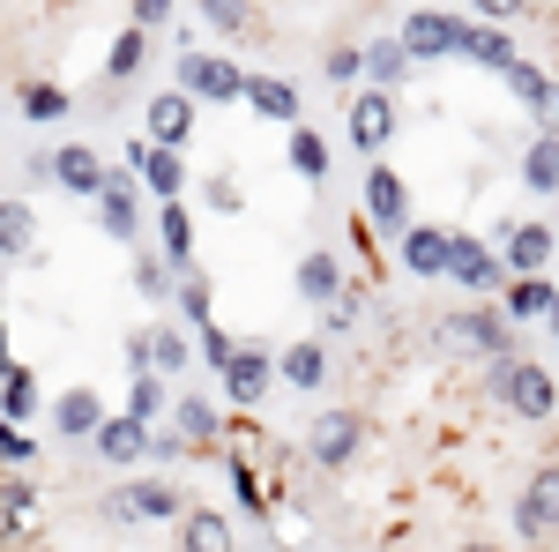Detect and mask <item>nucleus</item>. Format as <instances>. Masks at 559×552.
Listing matches in <instances>:
<instances>
[{
	"label": "nucleus",
	"mask_w": 559,
	"mask_h": 552,
	"mask_svg": "<svg viewBox=\"0 0 559 552\" xmlns=\"http://www.w3.org/2000/svg\"><path fill=\"white\" fill-rule=\"evenodd\" d=\"M0 463H8V478H31V470H38V441H31V425H0Z\"/></svg>",
	"instance_id": "obj_43"
},
{
	"label": "nucleus",
	"mask_w": 559,
	"mask_h": 552,
	"mask_svg": "<svg viewBox=\"0 0 559 552\" xmlns=\"http://www.w3.org/2000/svg\"><path fill=\"white\" fill-rule=\"evenodd\" d=\"M194 359H202V351L187 343V329H173V321H157V329H150V366H157L165 381H179Z\"/></svg>",
	"instance_id": "obj_36"
},
{
	"label": "nucleus",
	"mask_w": 559,
	"mask_h": 552,
	"mask_svg": "<svg viewBox=\"0 0 559 552\" xmlns=\"http://www.w3.org/2000/svg\"><path fill=\"white\" fill-rule=\"evenodd\" d=\"M202 23H210L216 38H239V31H254V8H239V0H210Z\"/></svg>",
	"instance_id": "obj_46"
},
{
	"label": "nucleus",
	"mask_w": 559,
	"mask_h": 552,
	"mask_svg": "<svg viewBox=\"0 0 559 552\" xmlns=\"http://www.w3.org/2000/svg\"><path fill=\"white\" fill-rule=\"evenodd\" d=\"M432 337L448 343V351H463V359H485V366H508V359H522L508 306H455V314H440V329H432Z\"/></svg>",
	"instance_id": "obj_1"
},
{
	"label": "nucleus",
	"mask_w": 559,
	"mask_h": 552,
	"mask_svg": "<svg viewBox=\"0 0 559 552\" xmlns=\"http://www.w3.org/2000/svg\"><path fill=\"white\" fill-rule=\"evenodd\" d=\"M128 374H134V381L157 374V366H150V329H134V337H128Z\"/></svg>",
	"instance_id": "obj_49"
},
{
	"label": "nucleus",
	"mask_w": 559,
	"mask_h": 552,
	"mask_svg": "<svg viewBox=\"0 0 559 552\" xmlns=\"http://www.w3.org/2000/svg\"><path fill=\"white\" fill-rule=\"evenodd\" d=\"M202 195H210L216 216H239V210H247V195H239V179H231V172H210V187H202Z\"/></svg>",
	"instance_id": "obj_47"
},
{
	"label": "nucleus",
	"mask_w": 559,
	"mask_h": 552,
	"mask_svg": "<svg viewBox=\"0 0 559 552\" xmlns=\"http://www.w3.org/2000/svg\"><path fill=\"white\" fill-rule=\"evenodd\" d=\"M358 448H366V419L358 411H313V425H306V463L313 470H350L358 463Z\"/></svg>",
	"instance_id": "obj_10"
},
{
	"label": "nucleus",
	"mask_w": 559,
	"mask_h": 552,
	"mask_svg": "<svg viewBox=\"0 0 559 552\" xmlns=\"http://www.w3.org/2000/svg\"><path fill=\"white\" fill-rule=\"evenodd\" d=\"M97 232L112 239V247H142V179L128 165L105 179V195H97Z\"/></svg>",
	"instance_id": "obj_14"
},
{
	"label": "nucleus",
	"mask_w": 559,
	"mask_h": 552,
	"mask_svg": "<svg viewBox=\"0 0 559 552\" xmlns=\"http://www.w3.org/2000/svg\"><path fill=\"white\" fill-rule=\"evenodd\" d=\"M500 306H508V321H552L559 314V284L552 277H515Z\"/></svg>",
	"instance_id": "obj_30"
},
{
	"label": "nucleus",
	"mask_w": 559,
	"mask_h": 552,
	"mask_svg": "<svg viewBox=\"0 0 559 552\" xmlns=\"http://www.w3.org/2000/svg\"><path fill=\"white\" fill-rule=\"evenodd\" d=\"M358 216H366L373 232H388V239H403V232L418 224V210H411V187H403V172L366 165V187H358Z\"/></svg>",
	"instance_id": "obj_12"
},
{
	"label": "nucleus",
	"mask_w": 559,
	"mask_h": 552,
	"mask_svg": "<svg viewBox=\"0 0 559 552\" xmlns=\"http://www.w3.org/2000/svg\"><path fill=\"white\" fill-rule=\"evenodd\" d=\"M179 552H239L231 545V515L224 508H194L179 522Z\"/></svg>",
	"instance_id": "obj_32"
},
{
	"label": "nucleus",
	"mask_w": 559,
	"mask_h": 552,
	"mask_svg": "<svg viewBox=\"0 0 559 552\" xmlns=\"http://www.w3.org/2000/svg\"><path fill=\"white\" fill-rule=\"evenodd\" d=\"M247 68L231 52H210V45H179L173 52V90H187L194 105H247Z\"/></svg>",
	"instance_id": "obj_2"
},
{
	"label": "nucleus",
	"mask_w": 559,
	"mask_h": 552,
	"mask_svg": "<svg viewBox=\"0 0 559 552\" xmlns=\"http://www.w3.org/2000/svg\"><path fill=\"white\" fill-rule=\"evenodd\" d=\"M90 448H97V463H105V470H142V463H150V425L128 419V411H112L105 433H97Z\"/></svg>",
	"instance_id": "obj_19"
},
{
	"label": "nucleus",
	"mask_w": 559,
	"mask_h": 552,
	"mask_svg": "<svg viewBox=\"0 0 559 552\" xmlns=\"http://www.w3.org/2000/svg\"><path fill=\"white\" fill-rule=\"evenodd\" d=\"M463 60H477V68H485V75H500V83H508V75L522 68L515 38H508V31H485L477 15H471V45H463Z\"/></svg>",
	"instance_id": "obj_29"
},
{
	"label": "nucleus",
	"mask_w": 559,
	"mask_h": 552,
	"mask_svg": "<svg viewBox=\"0 0 559 552\" xmlns=\"http://www.w3.org/2000/svg\"><path fill=\"white\" fill-rule=\"evenodd\" d=\"M411 52H403V38L395 31H381V38H366V90H388V97H403V83H411Z\"/></svg>",
	"instance_id": "obj_23"
},
{
	"label": "nucleus",
	"mask_w": 559,
	"mask_h": 552,
	"mask_svg": "<svg viewBox=\"0 0 559 552\" xmlns=\"http://www.w3.org/2000/svg\"><path fill=\"white\" fill-rule=\"evenodd\" d=\"M448 284L455 292H477V306H492V292L508 298V261H500V247L492 239H477V232H455V255H448Z\"/></svg>",
	"instance_id": "obj_6"
},
{
	"label": "nucleus",
	"mask_w": 559,
	"mask_h": 552,
	"mask_svg": "<svg viewBox=\"0 0 559 552\" xmlns=\"http://www.w3.org/2000/svg\"><path fill=\"white\" fill-rule=\"evenodd\" d=\"M358 314H366V284H350V292L336 298L329 314H321V343H329V337H344V329H358Z\"/></svg>",
	"instance_id": "obj_45"
},
{
	"label": "nucleus",
	"mask_w": 559,
	"mask_h": 552,
	"mask_svg": "<svg viewBox=\"0 0 559 552\" xmlns=\"http://www.w3.org/2000/svg\"><path fill=\"white\" fill-rule=\"evenodd\" d=\"M187 15H179L173 0H128V31H142V38H157V31H179Z\"/></svg>",
	"instance_id": "obj_44"
},
{
	"label": "nucleus",
	"mask_w": 559,
	"mask_h": 552,
	"mask_svg": "<svg viewBox=\"0 0 559 552\" xmlns=\"http://www.w3.org/2000/svg\"><path fill=\"white\" fill-rule=\"evenodd\" d=\"M45 419H52V433H60V441H97V433H105V419H112V411H105V403H97V388H60V396H52V411H45Z\"/></svg>",
	"instance_id": "obj_18"
},
{
	"label": "nucleus",
	"mask_w": 559,
	"mask_h": 552,
	"mask_svg": "<svg viewBox=\"0 0 559 552\" xmlns=\"http://www.w3.org/2000/svg\"><path fill=\"white\" fill-rule=\"evenodd\" d=\"M120 165L142 179V195H150L157 210H165V202H187V157H179V150H157L150 134H128Z\"/></svg>",
	"instance_id": "obj_9"
},
{
	"label": "nucleus",
	"mask_w": 559,
	"mask_h": 552,
	"mask_svg": "<svg viewBox=\"0 0 559 552\" xmlns=\"http://www.w3.org/2000/svg\"><path fill=\"white\" fill-rule=\"evenodd\" d=\"M239 343H247V337H231V329L216 321V329H202V337H194V351H202V366H210L216 381H224V374L239 366Z\"/></svg>",
	"instance_id": "obj_42"
},
{
	"label": "nucleus",
	"mask_w": 559,
	"mask_h": 552,
	"mask_svg": "<svg viewBox=\"0 0 559 552\" xmlns=\"http://www.w3.org/2000/svg\"><path fill=\"white\" fill-rule=\"evenodd\" d=\"M15 113L31 128H52V120L75 113V97H68V83H52V75H31V83H15Z\"/></svg>",
	"instance_id": "obj_26"
},
{
	"label": "nucleus",
	"mask_w": 559,
	"mask_h": 552,
	"mask_svg": "<svg viewBox=\"0 0 559 552\" xmlns=\"http://www.w3.org/2000/svg\"><path fill=\"white\" fill-rule=\"evenodd\" d=\"M321 75H329V90H366V45H350V38H336L329 52H321Z\"/></svg>",
	"instance_id": "obj_39"
},
{
	"label": "nucleus",
	"mask_w": 559,
	"mask_h": 552,
	"mask_svg": "<svg viewBox=\"0 0 559 552\" xmlns=\"http://www.w3.org/2000/svg\"><path fill=\"white\" fill-rule=\"evenodd\" d=\"M173 425L187 433V448H224V425H231V411H224V403H210V396H179Z\"/></svg>",
	"instance_id": "obj_27"
},
{
	"label": "nucleus",
	"mask_w": 559,
	"mask_h": 552,
	"mask_svg": "<svg viewBox=\"0 0 559 552\" xmlns=\"http://www.w3.org/2000/svg\"><path fill=\"white\" fill-rule=\"evenodd\" d=\"M500 261H508V277H552L559 232L545 216H515V224H500Z\"/></svg>",
	"instance_id": "obj_13"
},
{
	"label": "nucleus",
	"mask_w": 559,
	"mask_h": 552,
	"mask_svg": "<svg viewBox=\"0 0 559 552\" xmlns=\"http://www.w3.org/2000/svg\"><path fill=\"white\" fill-rule=\"evenodd\" d=\"M395 38L403 52L432 68V60H463V45H471V8H411L403 23H395Z\"/></svg>",
	"instance_id": "obj_4"
},
{
	"label": "nucleus",
	"mask_w": 559,
	"mask_h": 552,
	"mask_svg": "<svg viewBox=\"0 0 559 552\" xmlns=\"http://www.w3.org/2000/svg\"><path fill=\"white\" fill-rule=\"evenodd\" d=\"M515 538H522V545L559 538V456L522 478V493H515Z\"/></svg>",
	"instance_id": "obj_11"
},
{
	"label": "nucleus",
	"mask_w": 559,
	"mask_h": 552,
	"mask_svg": "<svg viewBox=\"0 0 559 552\" xmlns=\"http://www.w3.org/2000/svg\"><path fill=\"white\" fill-rule=\"evenodd\" d=\"M97 515L120 522V530H134V522H187L194 501H187V485H173V478H128V485H112L97 501Z\"/></svg>",
	"instance_id": "obj_3"
},
{
	"label": "nucleus",
	"mask_w": 559,
	"mask_h": 552,
	"mask_svg": "<svg viewBox=\"0 0 559 552\" xmlns=\"http://www.w3.org/2000/svg\"><path fill=\"white\" fill-rule=\"evenodd\" d=\"M38 411H52V403H45L31 359H8V366H0V425H31Z\"/></svg>",
	"instance_id": "obj_21"
},
{
	"label": "nucleus",
	"mask_w": 559,
	"mask_h": 552,
	"mask_svg": "<svg viewBox=\"0 0 559 552\" xmlns=\"http://www.w3.org/2000/svg\"><path fill=\"white\" fill-rule=\"evenodd\" d=\"M269 381H284V374H276V351H269L261 337H247V343H239V366L216 381V396H224L231 419H254L261 403H269Z\"/></svg>",
	"instance_id": "obj_7"
},
{
	"label": "nucleus",
	"mask_w": 559,
	"mask_h": 552,
	"mask_svg": "<svg viewBox=\"0 0 559 552\" xmlns=\"http://www.w3.org/2000/svg\"><path fill=\"white\" fill-rule=\"evenodd\" d=\"M179 456H194L187 433H179V425H157V433H150V463H179Z\"/></svg>",
	"instance_id": "obj_48"
},
{
	"label": "nucleus",
	"mask_w": 559,
	"mask_h": 552,
	"mask_svg": "<svg viewBox=\"0 0 559 552\" xmlns=\"http://www.w3.org/2000/svg\"><path fill=\"white\" fill-rule=\"evenodd\" d=\"M224 478H231V501H239V515L269 522V485H261V470H254V463H224Z\"/></svg>",
	"instance_id": "obj_41"
},
{
	"label": "nucleus",
	"mask_w": 559,
	"mask_h": 552,
	"mask_svg": "<svg viewBox=\"0 0 559 552\" xmlns=\"http://www.w3.org/2000/svg\"><path fill=\"white\" fill-rule=\"evenodd\" d=\"M179 284H187V277H179L157 247H134V292L142 298H179Z\"/></svg>",
	"instance_id": "obj_38"
},
{
	"label": "nucleus",
	"mask_w": 559,
	"mask_h": 552,
	"mask_svg": "<svg viewBox=\"0 0 559 552\" xmlns=\"http://www.w3.org/2000/svg\"><path fill=\"white\" fill-rule=\"evenodd\" d=\"M142 68H150V38H142V31H120V38H112V52H105V83L128 90Z\"/></svg>",
	"instance_id": "obj_40"
},
{
	"label": "nucleus",
	"mask_w": 559,
	"mask_h": 552,
	"mask_svg": "<svg viewBox=\"0 0 559 552\" xmlns=\"http://www.w3.org/2000/svg\"><path fill=\"white\" fill-rule=\"evenodd\" d=\"M261 552H276V538H269V545H261Z\"/></svg>",
	"instance_id": "obj_51"
},
{
	"label": "nucleus",
	"mask_w": 559,
	"mask_h": 552,
	"mask_svg": "<svg viewBox=\"0 0 559 552\" xmlns=\"http://www.w3.org/2000/svg\"><path fill=\"white\" fill-rule=\"evenodd\" d=\"M455 552H508V545H492V538H471V545H455Z\"/></svg>",
	"instance_id": "obj_50"
},
{
	"label": "nucleus",
	"mask_w": 559,
	"mask_h": 552,
	"mask_svg": "<svg viewBox=\"0 0 559 552\" xmlns=\"http://www.w3.org/2000/svg\"><path fill=\"white\" fill-rule=\"evenodd\" d=\"M395 128H403V97H388V90H358L344 105V134L358 157H373L381 165V150L395 142Z\"/></svg>",
	"instance_id": "obj_8"
},
{
	"label": "nucleus",
	"mask_w": 559,
	"mask_h": 552,
	"mask_svg": "<svg viewBox=\"0 0 559 552\" xmlns=\"http://www.w3.org/2000/svg\"><path fill=\"white\" fill-rule=\"evenodd\" d=\"M142 134H150L157 150H187V134H194V97H187V90H157Z\"/></svg>",
	"instance_id": "obj_22"
},
{
	"label": "nucleus",
	"mask_w": 559,
	"mask_h": 552,
	"mask_svg": "<svg viewBox=\"0 0 559 552\" xmlns=\"http://www.w3.org/2000/svg\"><path fill=\"white\" fill-rule=\"evenodd\" d=\"M448 255H455V224H411L395 239L403 277H418V284H448Z\"/></svg>",
	"instance_id": "obj_16"
},
{
	"label": "nucleus",
	"mask_w": 559,
	"mask_h": 552,
	"mask_svg": "<svg viewBox=\"0 0 559 552\" xmlns=\"http://www.w3.org/2000/svg\"><path fill=\"white\" fill-rule=\"evenodd\" d=\"M173 411H179V396H173V381H165V374L128 381V419H142L150 433H157V425H173Z\"/></svg>",
	"instance_id": "obj_31"
},
{
	"label": "nucleus",
	"mask_w": 559,
	"mask_h": 552,
	"mask_svg": "<svg viewBox=\"0 0 559 552\" xmlns=\"http://www.w3.org/2000/svg\"><path fill=\"white\" fill-rule=\"evenodd\" d=\"M179 329H194V337H202V329H216V277L210 269H194V277H187V284H179Z\"/></svg>",
	"instance_id": "obj_33"
},
{
	"label": "nucleus",
	"mask_w": 559,
	"mask_h": 552,
	"mask_svg": "<svg viewBox=\"0 0 559 552\" xmlns=\"http://www.w3.org/2000/svg\"><path fill=\"white\" fill-rule=\"evenodd\" d=\"M515 179L530 187V195H559V134H530Z\"/></svg>",
	"instance_id": "obj_34"
},
{
	"label": "nucleus",
	"mask_w": 559,
	"mask_h": 552,
	"mask_svg": "<svg viewBox=\"0 0 559 552\" xmlns=\"http://www.w3.org/2000/svg\"><path fill=\"white\" fill-rule=\"evenodd\" d=\"M492 396H500V411L522 419V425H545L559 411V381H552V366H537V359L492 366Z\"/></svg>",
	"instance_id": "obj_5"
},
{
	"label": "nucleus",
	"mask_w": 559,
	"mask_h": 552,
	"mask_svg": "<svg viewBox=\"0 0 559 552\" xmlns=\"http://www.w3.org/2000/svg\"><path fill=\"white\" fill-rule=\"evenodd\" d=\"M247 113L269 120V128H306L299 120V83H284V75H254V83H247Z\"/></svg>",
	"instance_id": "obj_24"
},
{
	"label": "nucleus",
	"mask_w": 559,
	"mask_h": 552,
	"mask_svg": "<svg viewBox=\"0 0 559 552\" xmlns=\"http://www.w3.org/2000/svg\"><path fill=\"white\" fill-rule=\"evenodd\" d=\"M105 179H112V165L97 157V142H60V150H52V187H60V195H75V202L97 210Z\"/></svg>",
	"instance_id": "obj_17"
},
{
	"label": "nucleus",
	"mask_w": 559,
	"mask_h": 552,
	"mask_svg": "<svg viewBox=\"0 0 559 552\" xmlns=\"http://www.w3.org/2000/svg\"><path fill=\"white\" fill-rule=\"evenodd\" d=\"M276 374H284V388H299V396H321L329 388V343L321 337L276 343Z\"/></svg>",
	"instance_id": "obj_20"
},
{
	"label": "nucleus",
	"mask_w": 559,
	"mask_h": 552,
	"mask_svg": "<svg viewBox=\"0 0 559 552\" xmlns=\"http://www.w3.org/2000/svg\"><path fill=\"white\" fill-rule=\"evenodd\" d=\"M157 255L173 261L179 277L202 269V261H194V210H187V202H165V210H157Z\"/></svg>",
	"instance_id": "obj_25"
},
{
	"label": "nucleus",
	"mask_w": 559,
	"mask_h": 552,
	"mask_svg": "<svg viewBox=\"0 0 559 552\" xmlns=\"http://www.w3.org/2000/svg\"><path fill=\"white\" fill-rule=\"evenodd\" d=\"M31 522H38V485L31 478H8L0 485V530H8V545H23Z\"/></svg>",
	"instance_id": "obj_37"
},
{
	"label": "nucleus",
	"mask_w": 559,
	"mask_h": 552,
	"mask_svg": "<svg viewBox=\"0 0 559 552\" xmlns=\"http://www.w3.org/2000/svg\"><path fill=\"white\" fill-rule=\"evenodd\" d=\"M284 165L299 172L306 187H321V179H329V134H321V128H292V142H284Z\"/></svg>",
	"instance_id": "obj_35"
},
{
	"label": "nucleus",
	"mask_w": 559,
	"mask_h": 552,
	"mask_svg": "<svg viewBox=\"0 0 559 552\" xmlns=\"http://www.w3.org/2000/svg\"><path fill=\"white\" fill-rule=\"evenodd\" d=\"M31 255H38V210L23 195H8L0 202V261H31Z\"/></svg>",
	"instance_id": "obj_28"
},
{
	"label": "nucleus",
	"mask_w": 559,
	"mask_h": 552,
	"mask_svg": "<svg viewBox=\"0 0 559 552\" xmlns=\"http://www.w3.org/2000/svg\"><path fill=\"white\" fill-rule=\"evenodd\" d=\"M292 292L313 306V314H329L336 298L350 292V269H344V255L336 247H306L299 261H292Z\"/></svg>",
	"instance_id": "obj_15"
}]
</instances>
